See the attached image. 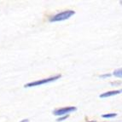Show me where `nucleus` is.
<instances>
[{"label": "nucleus", "mask_w": 122, "mask_h": 122, "mask_svg": "<svg viewBox=\"0 0 122 122\" xmlns=\"http://www.w3.org/2000/svg\"><path fill=\"white\" fill-rule=\"evenodd\" d=\"M75 14V11L74 10H65V11H62L61 13H58V14L55 15L51 16L49 19V20L51 22H58V21H62V20H66L67 19H69L70 17H72L73 15Z\"/></svg>", "instance_id": "f257e3e1"}, {"label": "nucleus", "mask_w": 122, "mask_h": 122, "mask_svg": "<svg viewBox=\"0 0 122 122\" xmlns=\"http://www.w3.org/2000/svg\"><path fill=\"white\" fill-rule=\"evenodd\" d=\"M61 77V74H57V75L53 76V77H50L47 78V79H39V80H36V81H33L30 82V83L26 84L24 86L25 88H28V87H34V86H42V85H45V84H49L51 83L53 81H56L58 79Z\"/></svg>", "instance_id": "f03ea898"}, {"label": "nucleus", "mask_w": 122, "mask_h": 122, "mask_svg": "<svg viewBox=\"0 0 122 122\" xmlns=\"http://www.w3.org/2000/svg\"><path fill=\"white\" fill-rule=\"evenodd\" d=\"M77 110V108L74 106H69V107H63L61 108H57L53 111V114L56 116H63V115H67L70 113L75 112Z\"/></svg>", "instance_id": "7ed1b4c3"}, {"label": "nucleus", "mask_w": 122, "mask_h": 122, "mask_svg": "<svg viewBox=\"0 0 122 122\" xmlns=\"http://www.w3.org/2000/svg\"><path fill=\"white\" fill-rule=\"evenodd\" d=\"M121 93V91L120 90H117V91H110V92H103L100 95V97L101 98H107V97H110L115 96V95H118V94Z\"/></svg>", "instance_id": "20e7f679"}, {"label": "nucleus", "mask_w": 122, "mask_h": 122, "mask_svg": "<svg viewBox=\"0 0 122 122\" xmlns=\"http://www.w3.org/2000/svg\"><path fill=\"white\" fill-rule=\"evenodd\" d=\"M113 75L115 76L117 78H120L122 79V67L121 68H118V69H115L113 72Z\"/></svg>", "instance_id": "39448f33"}, {"label": "nucleus", "mask_w": 122, "mask_h": 122, "mask_svg": "<svg viewBox=\"0 0 122 122\" xmlns=\"http://www.w3.org/2000/svg\"><path fill=\"white\" fill-rule=\"evenodd\" d=\"M116 116H117L116 113H109V114H102V117L104 119H111V118H114V117H116Z\"/></svg>", "instance_id": "423d86ee"}, {"label": "nucleus", "mask_w": 122, "mask_h": 122, "mask_svg": "<svg viewBox=\"0 0 122 122\" xmlns=\"http://www.w3.org/2000/svg\"><path fill=\"white\" fill-rule=\"evenodd\" d=\"M68 116H69V114H67V115H63V116H61V117H60L58 120H57V121H62V120H66V119H67L68 118Z\"/></svg>", "instance_id": "0eeeda50"}, {"label": "nucleus", "mask_w": 122, "mask_h": 122, "mask_svg": "<svg viewBox=\"0 0 122 122\" xmlns=\"http://www.w3.org/2000/svg\"><path fill=\"white\" fill-rule=\"evenodd\" d=\"M111 76V74L110 73H108V74H103V75H101L100 76V78H107V77H110Z\"/></svg>", "instance_id": "6e6552de"}, {"label": "nucleus", "mask_w": 122, "mask_h": 122, "mask_svg": "<svg viewBox=\"0 0 122 122\" xmlns=\"http://www.w3.org/2000/svg\"><path fill=\"white\" fill-rule=\"evenodd\" d=\"M20 122H29V120H27V119H25V120H20Z\"/></svg>", "instance_id": "1a4fd4ad"}, {"label": "nucleus", "mask_w": 122, "mask_h": 122, "mask_svg": "<svg viewBox=\"0 0 122 122\" xmlns=\"http://www.w3.org/2000/svg\"><path fill=\"white\" fill-rule=\"evenodd\" d=\"M120 4H121V5H122V0H121V1H120Z\"/></svg>", "instance_id": "9d476101"}, {"label": "nucleus", "mask_w": 122, "mask_h": 122, "mask_svg": "<svg viewBox=\"0 0 122 122\" xmlns=\"http://www.w3.org/2000/svg\"><path fill=\"white\" fill-rule=\"evenodd\" d=\"M89 122H96V121H94V120H92V121H89Z\"/></svg>", "instance_id": "9b49d317"}, {"label": "nucleus", "mask_w": 122, "mask_h": 122, "mask_svg": "<svg viewBox=\"0 0 122 122\" xmlns=\"http://www.w3.org/2000/svg\"><path fill=\"white\" fill-rule=\"evenodd\" d=\"M120 91H121V93H122V89H121V90H120Z\"/></svg>", "instance_id": "f8f14e48"}]
</instances>
